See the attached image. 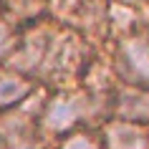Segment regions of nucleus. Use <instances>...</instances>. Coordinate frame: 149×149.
Returning <instances> with one entry per match:
<instances>
[{"mask_svg":"<svg viewBox=\"0 0 149 149\" xmlns=\"http://www.w3.org/2000/svg\"><path fill=\"white\" fill-rule=\"evenodd\" d=\"M99 139H101V149H149V126L109 119L104 121Z\"/></svg>","mask_w":149,"mask_h":149,"instance_id":"39448f33","label":"nucleus"},{"mask_svg":"<svg viewBox=\"0 0 149 149\" xmlns=\"http://www.w3.org/2000/svg\"><path fill=\"white\" fill-rule=\"evenodd\" d=\"M56 149H101V139H99L96 132L81 126V129H73V132L63 134Z\"/></svg>","mask_w":149,"mask_h":149,"instance_id":"0eeeda50","label":"nucleus"},{"mask_svg":"<svg viewBox=\"0 0 149 149\" xmlns=\"http://www.w3.org/2000/svg\"><path fill=\"white\" fill-rule=\"evenodd\" d=\"M114 5H124V8H136L141 3H147V0H111Z\"/></svg>","mask_w":149,"mask_h":149,"instance_id":"1a4fd4ad","label":"nucleus"},{"mask_svg":"<svg viewBox=\"0 0 149 149\" xmlns=\"http://www.w3.org/2000/svg\"><path fill=\"white\" fill-rule=\"evenodd\" d=\"M96 101H99V96L88 94V91H73V88H61V91L51 94L38 111L40 132L63 136L73 129L86 126V121L99 109Z\"/></svg>","mask_w":149,"mask_h":149,"instance_id":"f257e3e1","label":"nucleus"},{"mask_svg":"<svg viewBox=\"0 0 149 149\" xmlns=\"http://www.w3.org/2000/svg\"><path fill=\"white\" fill-rule=\"evenodd\" d=\"M114 71L126 86L149 88V31H134L119 36V46L114 53Z\"/></svg>","mask_w":149,"mask_h":149,"instance_id":"f03ea898","label":"nucleus"},{"mask_svg":"<svg viewBox=\"0 0 149 149\" xmlns=\"http://www.w3.org/2000/svg\"><path fill=\"white\" fill-rule=\"evenodd\" d=\"M33 149H56V147H51V144H46V141H40V139H38Z\"/></svg>","mask_w":149,"mask_h":149,"instance_id":"9d476101","label":"nucleus"},{"mask_svg":"<svg viewBox=\"0 0 149 149\" xmlns=\"http://www.w3.org/2000/svg\"><path fill=\"white\" fill-rule=\"evenodd\" d=\"M111 114H114V119H121V121L147 124L149 121V88L119 84V88H114V94H111Z\"/></svg>","mask_w":149,"mask_h":149,"instance_id":"20e7f679","label":"nucleus"},{"mask_svg":"<svg viewBox=\"0 0 149 149\" xmlns=\"http://www.w3.org/2000/svg\"><path fill=\"white\" fill-rule=\"evenodd\" d=\"M36 141L38 129L23 104L18 109L0 111V149H33Z\"/></svg>","mask_w":149,"mask_h":149,"instance_id":"7ed1b4c3","label":"nucleus"},{"mask_svg":"<svg viewBox=\"0 0 149 149\" xmlns=\"http://www.w3.org/2000/svg\"><path fill=\"white\" fill-rule=\"evenodd\" d=\"M33 94H36V81L10 68L8 63H0V111L18 109Z\"/></svg>","mask_w":149,"mask_h":149,"instance_id":"423d86ee","label":"nucleus"},{"mask_svg":"<svg viewBox=\"0 0 149 149\" xmlns=\"http://www.w3.org/2000/svg\"><path fill=\"white\" fill-rule=\"evenodd\" d=\"M0 3H3V0H0Z\"/></svg>","mask_w":149,"mask_h":149,"instance_id":"9b49d317","label":"nucleus"},{"mask_svg":"<svg viewBox=\"0 0 149 149\" xmlns=\"http://www.w3.org/2000/svg\"><path fill=\"white\" fill-rule=\"evenodd\" d=\"M18 46V36L8 20H0V61H8Z\"/></svg>","mask_w":149,"mask_h":149,"instance_id":"6e6552de","label":"nucleus"}]
</instances>
